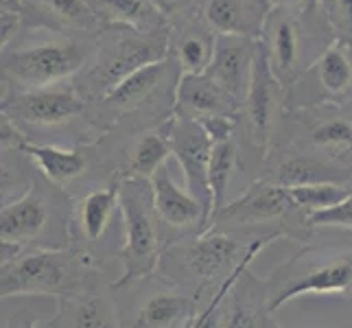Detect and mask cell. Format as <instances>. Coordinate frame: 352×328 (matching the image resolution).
<instances>
[{
	"mask_svg": "<svg viewBox=\"0 0 352 328\" xmlns=\"http://www.w3.org/2000/svg\"><path fill=\"white\" fill-rule=\"evenodd\" d=\"M270 313L307 296L352 300V245H309L272 274L265 289Z\"/></svg>",
	"mask_w": 352,
	"mask_h": 328,
	"instance_id": "6da1fadb",
	"label": "cell"
},
{
	"mask_svg": "<svg viewBox=\"0 0 352 328\" xmlns=\"http://www.w3.org/2000/svg\"><path fill=\"white\" fill-rule=\"evenodd\" d=\"M120 212L125 239L116 256L123 263V274L112 283V289L129 287L140 278L151 276L166 250L160 228L164 221L155 212L151 182L140 177H125L120 182Z\"/></svg>",
	"mask_w": 352,
	"mask_h": 328,
	"instance_id": "7a4b0ae2",
	"label": "cell"
},
{
	"mask_svg": "<svg viewBox=\"0 0 352 328\" xmlns=\"http://www.w3.org/2000/svg\"><path fill=\"white\" fill-rule=\"evenodd\" d=\"M311 11L313 5L307 9H272L265 16L258 40L265 48L267 62L283 86L294 83L311 68L309 48L326 51L335 44L331 40H320L318 31H333L322 9H318L313 18Z\"/></svg>",
	"mask_w": 352,
	"mask_h": 328,
	"instance_id": "3957f363",
	"label": "cell"
},
{
	"mask_svg": "<svg viewBox=\"0 0 352 328\" xmlns=\"http://www.w3.org/2000/svg\"><path fill=\"white\" fill-rule=\"evenodd\" d=\"M88 274L83 261L68 250L22 252L14 261L3 263L0 294L3 300L18 296H53L62 298L86 289Z\"/></svg>",
	"mask_w": 352,
	"mask_h": 328,
	"instance_id": "277c9868",
	"label": "cell"
},
{
	"mask_svg": "<svg viewBox=\"0 0 352 328\" xmlns=\"http://www.w3.org/2000/svg\"><path fill=\"white\" fill-rule=\"evenodd\" d=\"M88 48L79 40L57 38L24 44L22 48H3V83L24 90L51 88L86 66Z\"/></svg>",
	"mask_w": 352,
	"mask_h": 328,
	"instance_id": "5b68a950",
	"label": "cell"
},
{
	"mask_svg": "<svg viewBox=\"0 0 352 328\" xmlns=\"http://www.w3.org/2000/svg\"><path fill=\"white\" fill-rule=\"evenodd\" d=\"M168 31L171 29L155 33L129 31L114 35L105 44H101L96 48V55L92 59L90 70L86 72V79H83V90L103 99L131 72H136L147 64L166 59L171 55Z\"/></svg>",
	"mask_w": 352,
	"mask_h": 328,
	"instance_id": "8992f818",
	"label": "cell"
},
{
	"mask_svg": "<svg viewBox=\"0 0 352 328\" xmlns=\"http://www.w3.org/2000/svg\"><path fill=\"white\" fill-rule=\"evenodd\" d=\"M168 125H171L173 155L177 164L182 166V173H184L186 190L204 206L206 217H208V223H210V215H212L210 157H212L214 144L208 138V133H206L199 120L175 114L168 120ZM206 230H208V226H206Z\"/></svg>",
	"mask_w": 352,
	"mask_h": 328,
	"instance_id": "52a82bcc",
	"label": "cell"
},
{
	"mask_svg": "<svg viewBox=\"0 0 352 328\" xmlns=\"http://www.w3.org/2000/svg\"><path fill=\"white\" fill-rule=\"evenodd\" d=\"M83 112V99L70 88L24 90L3 99V116L27 127L64 125Z\"/></svg>",
	"mask_w": 352,
	"mask_h": 328,
	"instance_id": "ba28073f",
	"label": "cell"
},
{
	"mask_svg": "<svg viewBox=\"0 0 352 328\" xmlns=\"http://www.w3.org/2000/svg\"><path fill=\"white\" fill-rule=\"evenodd\" d=\"M283 88L285 86L274 75L270 62H267L265 48L258 40V55H256V62H254L250 90H248L245 101H243V107H241L243 114H245L248 138L252 140L254 147L265 149L267 144H270Z\"/></svg>",
	"mask_w": 352,
	"mask_h": 328,
	"instance_id": "9c48e42d",
	"label": "cell"
},
{
	"mask_svg": "<svg viewBox=\"0 0 352 328\" xmlns=\"http://www.w3.org/2000/svg\"><path fill=\"white\" fill-rule=\"evenodd\" d=\"M258 55V38L250 35H217L214 57L208 75L214 83L243 105L250 90L254 62Z\"/></svg>",
	"mask_w": 352,
	"mask_h": 328,
	"instance_id": "30bf717a",
	"label": "cell"
},
{
	"mask_svg": "<svg viewBox=\"0 0 352 328\" xmlns=\"http://www.w3.org/2000/svg\"><path fill=\"white\" fill-rule=\"evenodd\" d=\"M291 210H296V204L291 199L289 190L285 186H278L274 182L265 179L252 184L236 201L228 204L217 215L210 228H214V223H236V226L267 223L287 217Z\"/></svg>",
	"mask_w": 352,
	"mask_h": 328,
	"instance_id": "8fae6325",
	"label": "cell"
},
{
	"mask_svg": "<svg viewBox=\"0 0 352 328\" xmlns=\"http://www.w3.org/2000/svg\"><path fill=\"white\" fill-rule=\"evenodd\" d=\"M48 221H51L48 193L40 182H35L22 197L3 206V210H0V241L24 248L44 232Z\"/></svg>",
	"mask_w": 352,
	"mask_h": 328,
	"instance_id": "7c38bea8",
	"label": "cell"
},
{
	"mask_svg": "<svg viewBox=\"0 0 352 328\" xmlns=\"http://www.w3.org/2000/svg\"><path fill=\"white\" fill-rule=\"evenodd\" d=\"M243 105L208 75H179L175 88V114L192 120L210 116H236Z\"/></svg>",
	"mask_w": 352,
	"mask_h": 328,
	"instance_id": "4fadbf2b",
	"label": "cell"
},
{
	"mask_svg": "<svg viewBox=\"0 0 352 328\" xmlns=\"http://www.w3.org/2000/svg\"><path fill=\"white\" fill-rule=\"evenodd\" d=\"M151 190L155 212L164 221V226L175 230H188L197 226L199 232H204L206 226H208L204 206L186 188L177 186L168 162L157 168V173L151 177Z\"/></svg>",
	"mask_w": 352,
	"mask_h": 328,
	"instance_id": "5bb4252c",
	"label": "cell"
},
{
	"mask_svg": "<svg viewBox=\"0 0 352 328\" xmlns=\"http://www.w3.org/2000/svg\"><path fill=\"white\" fill-rule=\"evenodd\" d=\"M217 46V33L204 18L190 16L168 31V48L182 75L208 72Z\"/></svg>",
	"mask_w": 352,
	"mask_h": 328,
	"instance_id": "9a60e30c",
	"label": "cell"
},
{
	"mask_svg": "<svg viewBox=\"0 0 352 328\" xmlns=\"http://www.w3.org/2000/svg\"><path fill=\"white\" fill-rule=\"evenodd\" d=\"M248 250L243 252V245L239 241L212 228L201 232L184 250V265L188 267L192 278H197L199 283H208L228 267H236L241 259L248 254Z\"/></svg>",
	"mask_w": 352,
	"mask_h": 328,
	"instance_id": "2e32d148",
	"label": "cell"
},
{
	"mask_svg": "<svg viewBox=\"0 0 352 328\" xmlns=\"http://www.w3.org/2000/svg\"><path fill=\"white\" fill-rule=\"evenodd\" d=\"M46 324L51 328H120L114 302L96 291L57 298V309Z\"/></svg>",
	"mask_w": 352,
	"mask_h": 328,
	"instance_id": "e0dca14e",
	"label": "cell"
},
{
	"mask_svg": "<svg viewBox=\"0 0 352 328\" xmlns=\"http://www.w3.org/2000/svg\"><path fill=\"white\" fill-rule=\"evenodd\" d=\"M267 7L263 0H206L201 18L217 35L261 38Z\"/></svg>",
	"mask_w": 352,
	"mask_h": 328,
	"instance_id": "ac0fdd59",
	"label": "cell"
},
{
	"mask_svg": "<svg viewBox=\"0 0 352 328\" xmlns=\"http://www.w3.org/2000/svg\"><path fill=\"white\" fill-rule=\"evenodd\" d=\"M86 5L101 24L140 33L166 31V20L151 0H86Z\"/></svg>",
	"mask_w": 352,
	"mask_h": 328,
	"instance_id": "d6986e66",
	"label": "cell"
},
{
	"mask_svg": "<svg viewBox=\"0 0 352 328\" xmlns=\"http://www.w3.org/2000/svg\"><path fill=\"white\" fill-rule=\"evenodd\" d=\"M197 318L195 300L177 291H157L144 300L129 328H188Z\"/></svg>",
	"mask_w": 352,
	"mask_h": 328,
	"instance_id": "ffe728a7",
	"label": "cell"
},
{
	"mask_svg": "<svg viewBox=\"0 0 352 328\" xmlns=\"http://www.w3.org/2000/svg\"><path fill=\"white\" fill-rule=\"evenodd\" d=\"M168 66H171V59L166 57L162 62H153L131 72L114 90L103 96V107L116 114L133 112V109L142 107L151 99V94L160 86V81L166 77Z\"/></svg>",
	"mask_w": 352,
	"mask_h": 328,
	"instance_id": "44dd1931",
	"label": "cell"
},
{
	"mask_svg": "<svg viewBox=\"0 0 352 328\" xmlns=\"http://www.w3.org/2000/svg\"><path fill=\"white\" fill-rule=\"evenodd\" d=\"M3 3L16 5L22 16L27 18L31 14H42L40 27L46 29H75V31H92L99 20L94 18L86 0H3Z\"/></svg>",
	"mask_w": 352,
	"mask_h": 328,
	"instance_id": "7402d4cb",
	"label": "cell"
},
{
	"mask_svg": "<svg viewBox=\"0 0 352 328\" xmlns=\"http://www.w3.org/2000/svg\"><path fill=\"white\" fill-rule=\"evenodd\" d=\"M329 99H344L352 90V46L344 42L331 44L305 72Z\"/></svg>",
	"mask_w": 352,
	"mask_h": 328,
	"instance_id": "603a6c76",
	"label": "cell"
},
{
	"mask_svg": "<svg viewBox=\"0 0 352 328\" xmlns=\"http://www.w3.org/2000/svg\"><path fill=\"white\" fill-rule=\"evenodd\" d=\"M18 151L29 155L38 164L42 175L51 179L53 184H66V182L79 177L88 166L86 155L77 149H62L53 147V144H31L24 140Z\"/></svg>",
	"mask_w": 352,
	"mask_h": 328,
	"instance_id": "cb8c5ba5",
	"label": "cell"
},
{
	"mask_svg": "<svg viewBox=\"0 0 352 328\" xmlns=\"http://www.w3.org/2000/svg\"><path fill=\"white\" fill-rule=\"evenodd\" d=\"M173 155L171 147V125H164L162 129L147 131L136 140L127 162V175L125 177H140L151 182L157 173V168L168 162Z\"/></svg>",
	"mask_w": 352,
	"mask_h": 328,
	"instance_id": "d4e9b609",
	"label": "cell"
},
{
	"mask_svg": "<svg viewBox=\"0 0 352 328\" xmlns=\"http://www.w3.org/2000/svg\"><path fill=\"white\" fill-rule=\"evenodd\" d=\"M116 206H120V182L92 190L79 201V226L88 241L94 243L105 234Z\"/></svg>",
	"mask_w": 352,
	"mask_h": 328,
	"instance_id": "484cf974",
	"label": "cell"
},
{
	"mask_svg": "<svg viewBox=\"0 0 352 328\" xmlns=\"http://www.w3.org/2000/svg\"><path fill=\"white\" fill-rule=\"evenodd\" d=\"M344 173L339 168L313 160V157L300 155V157H289L274 171V177L267 182H274L278 186H305V184H320V182H335Z\"/></svg>",
	"mask_w": 352,
	"mask_h": 328,
	"instance_id": "4316f807",
	"label": "cell"
},
{
	"mask_svg": "<svg viewBox=\"0 0 352 328\" xmlns=\"http://www.w3.org/2000/svg\"><path fill=\"white\" fill-rule=\"evenodd\" d=\"M236 144L232 140L217 142L212 147V157H210V193H212V215L210 223L217 219L223 208H226V197L230 182H232L234 168H236ZM208 223V228H210Z\"/></svg>",
	"mask_w": 352,
	"mask_h": 328,
	"instance_id": "83f0119b",
	"label": "cell"
},
{
	"mask_svg": "<svg viewBox=\"0 0 352 328\" xmlns=\"http://www.w3.org/2000/svg\"><path fill=\"white\" fill-rule=\"evenodd\" d=\"M296 208L307 215L320 212L331 208V206L342 204L352 190L337 184V182H320V184H305V186H291L287 188Z\"/></svg>",
	"mask_w": 352,
	"mask_h": 328,
	"instance_id": "f1b7e54d",
	"label": "cell"
},
{
	"mask_svg": "<svg viewBox=\"0 0 352 328\" xmlns=\"http://www.w3.org/2000/svg\"><path fill=\"white\" fill-rule=\"evenodd\" d=\"M311 142L326 151L352 149V123L346 118H329L311 131Z\"/></svg>",
	"mask_w": 352,
	"mask_h": 328,
	"instance_id": "f546056e",
	"label": "cell"
},
{
	"mask_svg": "<svg viewBox=\"0 0 352 328\" xmlns=\"http://www.w3.org/2000/svg\"><path fill=\"white\" fill-rule=\"evenodd\" d=\"M337 42L352 46V0H318Z\"/></svg>",
	"mask_w": 352,
	"mask_h": 328,
	"instance_id": "4dcf8cb0",
	"label": "cell"
},
{
	"mask_svg": "<svg viewBox=\"0 0 352 328\" xmlns=\"http://www.w3.org/2000/svg\"><path fill=\"white\" fill-rule=\"evenodd\" d=\"M307 228H344L352 230V193L337 206L305 217Z\"/></svg>",
	"mask_w": 352,
	"mask_h": 328,
	"instance_id": "1f68e13d",
	"label": "cell"
},
{
	"mask_svg": "<svg viewBox=\"0 0 352 328\" xmlns=\"http://www.w3.org/2000/svg\"><path fill=\"white\" fill-rule=\"evenodd\" d=\"M226 328H280L274 324L272 313L267 311V307L258 309L254 305H236L234 313L228 318Z\"/></svg>",
	"mask_w": 352,
	"mask_h": 328,
	"instance_id": "d6a6232c",
	"label": "cell"
},
{
	"mask_svg": "<svg viewBox=\"0 0 352 328\" xmlns=\"http://www.w3.org/2000/svg\"><path fill=\"white\" fill-rule=\"evenodd\" d=\"M199 0H151V5L157 9L166 22H182L192 16V9L197 7Z\"/></svg>",
	"mask_w": 352,
	"mask_h": 328,
	"instance_id": "836d02e7",
	"label": "cell"
},
{
	"mask_svg": "<svg viewBox=\"0 0 352 328\" xmlns=\"http://www.w3.org/2000/svg\"><path fill=\"white\" fill-rule=\"evenodd\" d=\"M199 123L206 129V133H208L212 144H217V142L232 140V131L236 127V116H210V118L199 120Z\"/></svg>",
	"mask_w": 352,
	"mask_h": 328,
	"instance_id": "e575fe53",
	"label": "cell"
},
{
	"mask_svg": "<svg viewBox=\"0 0 352 328\" xmlns=\"http://www.w3.org/2000/svg\"><path fill=\"white\" fill-rule=\"evenodd\" d=\"M263 5L267 7V11H272V9H307L309 5H313V0H263Z\"/></svg>",
	"mask_w": 352,
	"mask_h": 328,
	"instance_id": "d590c367",
	"label": "cell"
},
{
	"mask_svg": "<svg viewBox=\"0 0 352 328\" xmlns=\"http://www.w3.org/2000/svg\"><path fill=\"white\" fill-rule=\"evenodd\" d=\"M35 326H38V320H27L20 324V328H35Z\"/></svg>",
	"mask_w": 352,
	"mask_h": 328,
	"instance_id": "8d00e7d4",
	"label": "cell"
}]
</instances>
